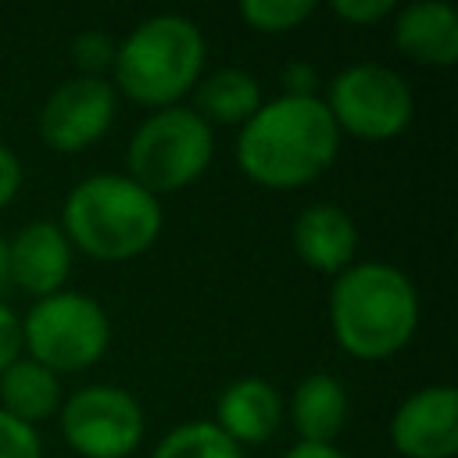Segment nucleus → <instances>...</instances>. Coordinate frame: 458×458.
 I'll return each mask as SVG.
<instances>
[{
  "label": "nucleus",
  "mask_w": 458,
  "mask_h": 458,
  "mask_svg": "<svg viewBox=\"0 0 458 458\" xmlns=\"http://www.w3.org/2000/svg\"><path fill=\"white\" fill-rule=\"evenodd\" d=\"M150 458H243L240 444H233L215 422H182L161 437Z\"/></svg>",
  "instance_id": "a211bd4d"
},
{
  "label": "nucleus",
  "mask_w": 458,
  "mask_h": 458,
  "mask_svg": "<svg viewBox=\"0 0 458 458\" xmlns=\"http://www.w3.org/2000/svg\"><path fill=\"white\" fill-rule=\"evenodd\" d=\"M72 64L79 68V75H93L100 79L104 68L114 64V39L100 29H86L72 39Z\"/></svg>",
  "instance_id": "aec40b11"
},
{
  "label": "nucleus",
  "mask_w": 458,
  "mask_h": 458,
  "mask_svg": "<svg viewBox=\"0 0 458 458\" xmlns=\"http://www.w3.org/2000/svg\"><path fill=\"white\" fill-rule=\"evenodd\" d=\"M315 14L311 0H243L240 4V18L265 36H279L297 29L301 21H308Z\"/></svg>",
  "instance_id": "6ab92c4d"
},
{
  "label": "nucleus",
  "mask_w": 458,
  "mask_h": 458,
  "mask_svg": "<svg viewBox=\"0 0 458 458\" xmlns=\"http://www.w3.org/2000/svg\"><path fill=\"white\" fill-rule=\"evenodd\" d=\"M11 283V261H7V240L0 236V290Z\"/></svg>",
  "instance_id": "bb28decb"
},
{
  "label": "nucleus",
  "mask_w": 458,
  "mask_h": 458,
  "mask_svg": "<svg viewBox=\"0 0 458 458\" xmlns=\"http://www.w3.org/2000/svg\"><path fill=\"white\" fill-rule=\"evenodd\" d=\"M329 11L351 25H376L397 11L394 0H333Z\"/></svg>",
  "instance_id": "4be33fe9"
},
{
  "label": "nucleus",
  "mask_w": 458,
  "mask_h": 458,
  "mask_svg": "<svg viewBox=\"0 0 458 458\" xmlns=\"http://www.w3.org/2000/svg\"><path fill=\"white\" fill-rule=\"evenodd\" d=\"M419 326V293L411 279L386 261L344 268L329 290V329L340 351L358 361L397 354Z\"/></svg>",
  "instance_id": "f03ea898"
},
{
  "label": "nucleus",
  "mask_w": 458,
  "mask_h": 458,
  "mask_svg": "<svg viewBox=\"0 0 458 458\" xmlns=\"http://www.w3.org/2000/svg\"><path fill=\"white\" fill-rule=\"evenodd\" d=\"M21 190V161L11 147L0 143V208H7Z\"/></svg>",
  "instance_id": "393cba45"
},
{
  "label": "nucleus",
  "mask_w": 458,
  "mask_h": 458,
  "mask_svg": "<svg viewBox=\"0 0 458 458\" xmlns=\"http://www.w3.org/2000/svg\"><path fill=\"white\" fill-rule=\"evenodd\" d=\"M279 82H283V97H315L318 72H315V64H308V61H290V64L279 72Z\"/></svg>",
  "instance_id": "5701e85b"
},
{
  "label": "nucleus",
  "mask_w": 458,
  "mask_h": 458,
  "mask_svg": "<svg viewBox=\"0 0 458 458\" xmlns=\"http://www.w3.org/2000/svg\"><path fill=\"white\" fill-rule=\"evenodd\" d=\"M11 261V283L32 297H50L64 286L72 272V243L61 233L57 222L36 218L18 229V236L7 243Z\"/></svg>",
  "instance_id": "9b49d317"
},
{
  "label": "nucleus",
  "mask_w": 458,
  "mask_h": 458,
  "mask_svg": "<svg viewBox=\"0 0 458 458\" xmlns=\"http://www.w3.org/2000/svg\"><path fill=\"white\" fill-rule=\"evenodd\" d=\"M283 422V397L268 379L243 376L218 394L215 426L233 444H265Z\"/></svg>",
  "instance_id": "ddd939ff"
},
{
  "label": "nucleus",
  "mask_w": 458,
  "mask_h": 458,
  "mask_svg": "<svg viewBox=\"0 0 458 458\" xmlns=\"http://www.w3.org/2000/svg\"><path fill=\"white\" fill-rule=\"evenodd\" d=\"M61 233L93 261H129L157 240L161 204L129 175L100 172L68 193Z\"/></svg>",
  "instance_id": "7ed1b4c3"
},
{
  "label": "nucleus",
  "mask_w": 458,
  "mask_h": 458,
  "mask_svg": "<svg viewBox=\"0 0 458 458\" xmlns=\"http://www.w3.org/2000/svg\"><path fill=\"white\" fill-rule=\"evenodd\" d=\"M340 132L358 140H394L408 129L415 114V97L401 72L386 64H351L329 82L322 100Z\"/></svg>",
  "instance_id": "0eeeda50"
},
{
  "label": "nucleus",
  "mask_w": 458,
  "mask_h": 458,
  "mask_svg": "<svg viewBox=\"0 0 458 458\" xmlns=\"http://www.w3.org/2000/svg\"><path fill=\"white\" fill-rule=\"evenodd\" d=\"M114 107L118 97L104 75H75L47 97L39 111V136L57 154H79L111 129Z\"/></svg>",
  "instance_id": "1a4fd4ad"
},
{
  "label": "nucleus",
  "mask_w": 458,
  "mask_h": 458,
  "mask_svg": "<svg viewBox=\"0 0 458 458\" xmlns=\"http://www.w3.org/2000/svg\"><path fill=\"white\" fill-rule=\"evenodd\" d=\"M107 344L111 322L104 308L86 293L57 290L50 297H39L21 318V347L36 365L50 369L54 376L97 365Z\"/></svg>",
  "instance_id": "423d86ee"
},
{
  "label": "nucleus",
  "mask_w": 458,
  "mask_h": 458,
  "mask_svg": "<svg viewBox=\"0 0 458 458\" xmlns=\"http://www.w3.org/2000/svg\"><path fill=\"white\" fill-rule=\"evenodd\" d=\"M0 458H43L39 433L0 411Z\"/></svg>",
  "instance_id": "412c9836"
},
{
  "label": "nucleus",
  "mask_w": 458,
  "mask_h": 458,
  "mask_svg": "<svg viewBox=\"0 0 458 458\" xmlns=\"http://www.w3.org/2000/svg\"><path fill=\"white\" fill-rule=\"evenodd\" d=\"M114 82L129 100L147 107H175L200 82L204 36L182 14H154L114 47Z\"/></svg>",
  "instance_id": "20e7f679"
},
{
  "label": "nucleus",
  "mask_w": 458,
  "mask_h": 458,
  "mask_svg": "<svg viewBox=\"0 0 458 458\" xmlns=\"http://www.w3.org/2000/svg\"><path fill=\"white\" fill-rule=\"evenodd\" d=\"M293 250L297 258L322 272V276H340L344 268L354 265L358 250V229L351 215L336 204H308L293 218Z\"/></svg>",
  "instance_id": "f8f14e48"
},
{
  "label": "nucleus",
  "mask_w": 458,
  "mask_h": 458,
  "mask_svg": "<svg viewBox=\"0 0 458 458\" xmlns=\"http://www.w3.org/2000/svg\"><path fill=\"white\" fill-rule=\"evenodd\" d=\"M61 404V383L50 369L36 365L32 358H14L0 372V411L32 426L54 415Z\"/></svg>",
  "instance_id": "dca6fc26"
},
{
  "label": "nucleus",
  "mask_w": 458,
  "mask_h": 458,
  "mask_svg": "<svg viewBox=\"0 0 458 458\" xmlns=\"http://www.w3.org/2000/svg\"><path fill=\"white\" fill-rule=\"evenodd\" d=\"M215 154L211 125L190 107H161L154 111L129 140L125 165L129 179L147 193H172L197 182Z\"/></svg>",
  "instance_id": "39448f33"
},
{
  "label": "nucleus",
  "mask_w": 458,
  "mask_h": 458,
  "mask_svg": "<svg viewBox=\"0 0 458 458\" xmlns=\"http://www.w3.org/2000/svg\"><path fill=\"white\" fill-rule=\"evenodd\" d=\"M394 43L419 64L451 68L458 61V11L444 0H415L394 18Z\"/></svg>",
  "instance_id": "4468645a"
},
{
  "label": "nucleus",
  "mask_w": 458,
  "mask_h": 458,
  "mask_svg": "<svg viewBox=\"0 0 458 458\" xmlns=\"http://www.w3.org/2000/svg\"><path fill=\"white\" fill-rule=\"evenodd\" d=\"M390 444L401 458H451L458 451L454 386H422L408 394L390 419Z\"/></svg>",
  "instance_id": "9d476101"
},
{
  "label": "nucleus",
  "mask_w": 458,
  "mask_h": 458,
  "mask_svg": "<svg viewBox=\"0 0 458 458\" xmlns=\"http://www.w3.org/2000/svg\"><path fill=\"white\" fill-rule=\"evenodd\" d=\"M290 419L301 444H333L347 422V390L329 372H311L290 397Z\"/></svg>",
  "instance_id": "2eb2a0df"
},
{
  "label": "nucleus",
  "mask_w": 458,
  "mask_h": 458,
  "mask_svg": "<svg viewBox=\"0 0 458 458\" xmlns=\"http://www.w3.org/2000/svg\"><path fill=\"white\" fill-rule=\"evenodd\" d=\"M193 100H197V114L208 125L211 122H218V125H243L261 107V86L243 68H222V72H211L208 79L197 82Z\"/></svg>",
  "instance_id": "f3484780"
},
{
  "label": "nucleus",
  "mask_w": 458,
  "mask_h": 458,
  "mask_svg": "<svg viewBox=\"0 0 458 458\" xmlns=\"http://www.w3.org/2000/svg\"><path fill=\"white\" fill-rule=\"evenodd\" d=\"M21 351V318L0 301V372L18 358Z\"/></svg>",
  "instance_id": "b1692460"
},
{
  "label": "nucleus",
  "mask_w": 458,
  "mask_h": 458,
  "mask_svg": "<svg viewBox=\"0 0 458 458\" xmlns=\"http://www.w3.org/2000/svg\"><path fill=\"white\" fill-rule=\"evenodd\" d=\"M283 458H347V454L340 447H333V444H297Z\"/></svg>",
  "instance_id": "a878e982"
},
{
  "label": "nucleus",
  "mask_w": 458,
  "mask_h": 458,
  "mask_svg": "<svg viewBox=\"0 0 458 458\" xmlns=\"http://www.w3.org/2000/svg\"><path fill=\"white\" fill-rule=\"evenodd\" d=\"M340 150V129L318 97H276L261 104L236 136L240 172L265 190L315 182Z\"/></svg>",
  "instance_id": "f257e3e1"
},
{
  "label": "nucleus",
  "mask_w": 458,
  "mask_h": 458,
  "mask_svg": "<svg viewBox=\"0 0 458 458\" xmlns=\"http://www.w3.org/2000/svg\"><path fill=\"white\" fill-rule=\"evenodd\" d=\"M61 433L82 458H129L143 440V408L129 390L93 383L61 404Z\"/></svg>",
  "instance_id": "6e6552de"
}]
</instances>
